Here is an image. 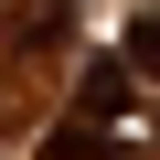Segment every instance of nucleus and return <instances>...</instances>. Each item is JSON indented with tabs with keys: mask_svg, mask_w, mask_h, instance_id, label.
Masks as SVG:
<instances>
[{
	"mask_svg": "<svg viewBox=\"0 0 160 160\" xmlns=\"http://www.w3.org/2000/svg\"><path fill=\"white\" fill-rule=\"evenodd\" d=\"M75 96H86L75 118H96V128H128V53H96V64H86V86H75Z\"/></svg>",
	"mask_w": 160,
	"mask_h": 160,
	"instance_id": "obj_2",
	"label": "nucleus"
},
{
	"mask_svg": "<svg viewBox=\"0 0 160 160\" xmlns=\"http://www.w3.org/2000/svg\"><path fill=\"white\" fill-rule=\"evenodd\" d=\"M128 64H160V11H139V32H128Z\"/></svg>",
	"mask_w": 160,
	"mask_h": 160,
	"instance_id": "obj_4",
	"label": "nucleus"
},
{
	"mask_svg": "<svg viewBox=\"0 0 160 160\" xmlns=\"http://www.w3.org/2000/svg\"><path fill=\"white\" fill-rule=\"evenodd\" d=\"M64 32H75V0H32V11H22V32H11V43H22V53H53Z\"/></svg>",
	"mask_w": 160,
	"mask_h": 160,
	"instance_id": "obj_3",
	"label": "nucleus"
},
{
	"mask_svg": "<svg viewBox=\"0 0 160 160\" xmlns=\"http://www.w3.org/2000/svg\"><path fill=\"white\" fill-rule=\"evenodd\" d=\"M43 160H139V139L96 128V118H64V128H43Z\"/></svg>",
	"mask_w": 160,
	"mask_h": 160,
	"instance_id": "obj_1",
	"label": "nucleus"
}]
</instances>
